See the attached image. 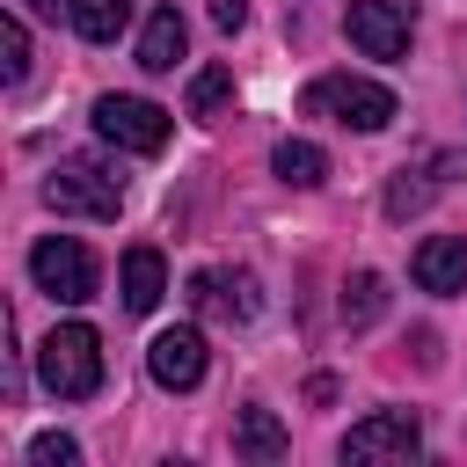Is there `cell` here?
Segmentation results:
<instances>
[{
  "mask_svg": "<svg viewBox=\"0 0 467 467\" xmlns=\"http://www.w3.org/2000/svg\"><path fill=\"white\" fill-rule=\"evenodd\" d=\"M299 109H306V117H328V124H343V131H387L401 102H394V88H379V80H365V73H321V80H306Z\"/></svg>",
  "mask_w": 467,
  "mask_h": 467,
  "instance_id": "cell-1",
  "label": "cell"
},
{
  "mask_svg": "<svg viewBox=\"0 0 467 467\" xmlns=\"http://www.w3.org/2000/svg\"><path fill=\"white\" fill-rule=\"evenodd\" d=\"M36 379H44L58 401L102 394V336H95L88 321H58V328L36 343Z\"/></svg>",
  "mask_w": 467,
  "mask_h": 467,
  "instance_id": "cell-2",
  "label": "cell"
},
{
  "mask_svg": "<svg viewBox=\"0 0 467 467\" xmlns=\"http://www.w3.org/2000/svg\"><path fill=\"white\" fill-rule=\"evenodd\" d=\"M88 117H95V139L117 146V153H161L168 131H175V117L161 102H146V95H95Z\"/></svg>",
  "mask_w": 467,
  "mask_h": 467,
  "instance_id": "cell-3",
  "label": "cell"
},
{
  "mask_svg": "<svg viewBox=\"0 0 467 467\" xmlns=\"http://www.w3.org/2000/svg\"><path fill=\"white\" fill-rule=\"evenodd\" d=\"M29 277H36V292H44V299H58V306H88V299H95V285H102L95 255H88L73 234H44V241L29 248Z\"/></svg>",
  "mask_w": 467,
  "mask_h": 467,
  "instance_id": "cell-4",
  "label": "cell"
},
{
  "mask_svg": "<svg viewBox=\"0 0 467 467\" xmlns=\"http://www.w3.org/2000/svg\"><path fill=\"white\" fill-rule=\"evenodd\" d=\"M44 204H51L58 219H117V212H124V182L102 175L95 161H58V168L44 175Z\"/></svg>",
  "mask_w": 467,
  "mask_h": 467,
  "instance_id": "cell-5",
  "label": "cell"
},
{
  "mask_svg": "<svg viewBox=\"0 0 467 467\" xmlns=\"http://www.w3.org/2000/svg\"><path fill=\"white\" fill-rule=\"evenodd\" d=\"M343 467H365V460H416L423 452V423H416V409H372L365 423H350L343 431Z\"/></svg>",
  "mask_w": 467,
  "mask_h": 467,
  "instance_id": "cell-6",
  "label": "cell"
},
{
  "mask_svg": "<svg viewBox=\"0 0 467 467\" xmlns=\"http://www.w3.org/2000/svg\"><path fill=\"white\" fill-rule=\"evenodd\" d=\"M343 36H350L365 58H409L416 7H409V0H350V7H343Z\"/></svg>",
  "mask_w": 467,
  "mask_h": 467,
  "instance_id": "cell-7",
  "label": "cell"
},
{
  "mask_svg": "<svg viewBox=\"0 0 467 467\" xmlns=\"http://www.w3.org/2000/svg\"><path fill=\"white\" fill-rule=\"evenodd\" d=\"M146 372H153L161 394H190V387L204 379V328H197V321L161 328V336L146 343Z\"/></svg>",
  "mask_w": 467,
  "mask_h": 467,
  "instance_id": "cell-8",
  "label": "cell"
},
{
  "mask_svg": "<svg viewBox=\"0 0 467 467\" xmlns=\"http://www.w3.org/2000/svg\"><path fill=\"white\" fill-rule=\"evenodd\" d=\"M190 306L204 314V321H255V306H263V292H255V277L248 270H197L190 277Z\"/></svg>",
  "mask_w": 467,
  "mask_h": 467,
  "instance_id": "cell-9",
  "label": "cell"
},
{
  "mask_svg": "<svg viewBox=\"0 0 467 467\" xmlns=\"http://www.w3.org/2000/svg\"><path fill=\"white\" fill-rule=\"evenodd\" d=\"M409 277H416V292H431V299L467 292V234H423L416 255H409Z\"/></svg>",
  "mask_w": 467,
  "mask_h": 467,
  "instance_id": "cell-10",
  "label": "cell"
},
{
  "mask_svg": "<svg viewBox=\"0 0 467 467\" xmlns=\"http://www.w3.org/2000/svg\"><path fill=\"white\" fill-rule=\"evenodd\" d=\"M117 292H124V314H153L161 292H168V263H161V248H124V263H117Z\"/></svg>",
  "mask_w": 467,
  "mask_h": 467,
  "instance_id": "cell-11",
  "label": "cell"
},
{
  "mask_svg": "<svg viewBox=\"0 0 467 467\" xmlns=\"http://www.w3.org/2000/svg\"><path fill=\"white\" fill-rule=\"evenodd\" d=\"M182 51H190V22H182V7H153L146 29H139V66H146V73H175Z\"/></svg>",
  "mask_w": 467,
  "mask_h": 467,
  "instance_id": "cell-12",
  "label": "cell"
},
{
  "mask_svg": "<svg viewBox=\"0 0 467 467\" xmlns=\"http://www.w3.org/2000/svg\"><path fill=\"white\" fill-rule=\"evenodd\" d=\"M438 168H445V161H416V168L401 161V168H394V182H387V197H379V212H387V219H416V212L445 190V175H438Z\"/></svg>",
  "mask_w": 467,
  "mask_h": 467,
  "instance_id": "cell-13",
  "label": "cell"
},
{
  "mask_svg": "<svg viewBox=\"0 0 467 467\" xmlns=\"http://www.w3.org/2000/svg\"><path fill=\"white\" fill-rule=\"evenodd\" d=\"M270 168H277L285 190H321V182H328V153H321L314 139H277V146H270Z\"/></svg>",
  "mask_w": 467,
  "mask_h": 467,
  "instance_id": "cell-14",
  "label": "cell"
},
{
  "mask_svg": "<svg viewBox=\"0 0 467 467\" xmlns=\"http://www.w3.org/2000/svg\"><path fill=\"white\" fill-rule=\"evenodd\" d=\"M234 452H241V460H285V452H292V431H285L270 409H241V416H234Z\"/></svg>",
  "mask_w": 467,
  "mask_h": 467,
  "instance_id": "cell-15",
  "label": "cell"
},
{
  "mask_svg": "<svg viewBox=\"0 0 467 467\" xmlns=\"http://www.w3.org/2000/svg\"><path fill=\"white\" fill-rule=\"evenodd\" d=\"M66 15H73V29L88 44H117L124 22H131V0H66Z\"/></svg>",
  "mask_w": 467,
  "mask_h": 467,
  "instance_id": "cell-16",
  "label": "cell"
},
{
  "mask_svg": "<svg viewBox=\"0 0 467 467\" xmlns=\"http://www.w3.org/2000/svg\"><path fill=\"white\" fill-rule=\"evenodd\" d=\"M379 314H387V277H379V270L343 277V328H372Z\"/></svg>",
  "mask_w": 467,
  "mask_h": 467,
  "instance_id": "cell-17",
  "label": "cell"
},
{
  "mask_svg": "<svg viewBox=\"0 0 467 467\" xmlns=\"http://www.w3.org/2000/svg\"><path fill=\"white\" fill-rule=\"evenodd\" d=\"M182 102H190V117H204V124H212V117H226V102H234V66H197Z\"/></svg>",
  "mask_w": 467,
  "mask_h": 467,
  "instance_id": "cell-18",
  "label": "cell"
},
{
  "mask_svg": "<svg viewBox=\"0 0 467 467\" xmlns=\"http://www.w3.org/2000/svg\"><path fill=\"white\" fill-rule=\"evenodd\" d=\"M0 51H7V58H0V80L22 88V80H29V22H22V15H0Z\"/></svg>",
  "mask_w": 467,
  "mask_h": 467,
  "instance_id": "cell-19",
  "label": "cell"
},
{
  "mask_svg": "<svg viewBox=\"0 0 467 467\" xmlns=\"http://www.w3.org/2000/svg\"><path fill=\"white\" fill-rule=\"evenodd\" d=\"M29 460H36V467H80V438H66V431H36V438H29Z\"/></svg>",
  "mask_w": 467,
  "mask_h": 467,
  "instance_id": "cell-20",
  "label": "cell"
},
{
  "mask_svg": "<svg viewBox=\"0 0 467 467\" xmlns=\"http://www.w3.org/2000/svg\"><path fill=\"white\" fill-rule=\"evenodd\" d=\"M212 22H219V29H226V36H234V29H241V22H248V0H212Z\"/></svg>",
  "mask_w": 467,
  "mask_h": 467,
  "instance_id": "cell-21",
  "label": "cell"
},
{
  "mask_svg": "<svg viewBox=\"0 0 467 467\" xmlns=\"http://www.w3.org/2000/svg\"><path fill=\"white\" fill-rule=\"evenodd\" d=\"M29 7H36V15H58V0H29Z\"/></svg>",
  "mask_w": 467,
  "mask_h": 467,
  "instance_id": "cell-22",
  "label": "cell"
}]
</instances>
